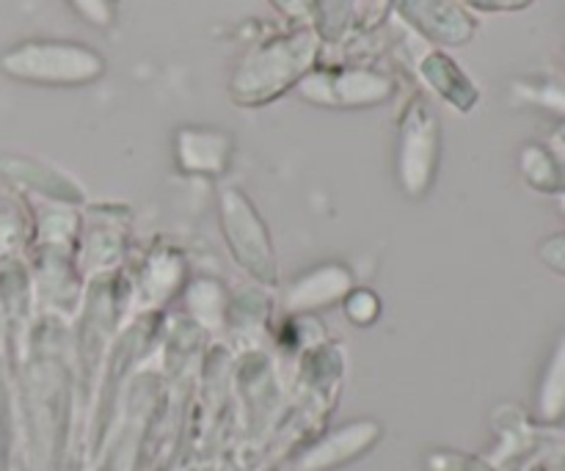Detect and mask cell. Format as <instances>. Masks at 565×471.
<instances>
[{"mask_svg":"<svg viewBox=\"0 0 565 471\" xmlns=\"http://www.w3.org/2000/svg\"><path fill=\"white\" fill-rule=\"evenodd\" d=\"M353 20V0H315L312 3V31L318 39L337 42L345 36Z\"/></svg>","mask_w":565,"mask_h":471,"instance_id":"30bf717a","label":"cell"},{"mask_svg":"<svg viewBox=\"0 0 565 471\" xmlns=\"http://www.w3.org/2000/svg\"><path fill=\"white\" fill-rule=\"evenodd\" d=\"M395 11L419 36L441 47H461L478 31V20L461 0H395Z\"/></svg>","mask_w":565,"mask_h":471,"instance_id":"5b68a950","label":"cell"},{"mask_svg":"<svg viewBox=\"0 0 565 471\" xmlns=\"http://www.w3.org/2000/svg\"><path fill=\"white\" fill-rule=\"evenodd\" d=\"M563 72H565V47H563Z\"/></svg>","mask_w":565,"mask_h":471,"instance_id":"2e32d148","label":"cell"},{"mask_svg":"<svg viewBox=\"0 0 565 471\" xmlns=\"http://www.w3.org/2000/svg\"><path fill=\"white\" fill-rule=\"evenodd\" d=\"M0 72L31 86L75 88L105 75V58L81 42L31 39L0 55Z\"/></svg>","mask_w":565,"mask_h":471,"instance_id":"7a4b0ae2","label":"cell"},{"mask_svg":"<svg viewBox=\"0 0 565 471\" xmlns=\"http://www.w3.org/2000/svg\"><path fill=\"white\" fill-rule=\"evenodd\" d=\"M539 414L544 422H557L565 417V334L555 345L550 358V367L544 373L539 395Z\"/></svg>","mask_w":565,"mask_h":471,"instance_id":"ba28073f","label":"cell"},{"mask_svg":"<svg viewBox=\"0 0 565 471\" xmlns=\"http://www.w3.org/2000/svg\"><path fill=\"white\" fill-rule=\"evenodd\" d=\"M467 9L483 11V14H500V11H522L535 0H461Z\"/></svg>","mask_w":565,"mask_h":471,"instance_id":"5bb4252c","label":"cell"},{"mask_svg":"<svg viewBox=\"0 0 565 471\" xmlns=\"http://www.w3.org/2000/svg\"><path fill=\"white\" fill-rule=\"evenodd\" d=\"M522 174L535 191L561 193V163L546 143H527L522 149Z\"/></svg>","mask_w":565,"mask_h":471,"instance_id":"9c48e42d","label":"cell"},{"mask_svg":"<svg viewBox=\"0 0 565 471\" xmlns=\"http://www.w3.org/2000/svg\"><path fill=\"white\" fill-rule=\"evenodd\" d=\"M296 88L307 103L323 105V108H375L395 94L392 77L373 69H312Z\"/></svg>","mask_w":565,"mask_h":471,"instance_id":"277c9868","label":"cell"},{"mask_svg":"<svg viewBox=\"0 0 565 471\" xmlns=\"http://www.w3.org/2000/svg\"><path fill=\"white\" fill-rule=\"evenodd\" d=\"M557 204H561V210H563V215H565V191L557 193Z\"/></svg>","mask_w":565,"mask_h":471,"instance_id":"9a60e30c","label":"cell"},{"mask_svg":"<svg viewBox=\"0 0 565 471\" xmlns=\"http://www.w3.org/2000/svg\"><path fill=\"white\" fill-rule=\"evenodd\" d=\"M66 6L92 28H110L116 20V0H66Z\"/></svg>","mask_w":565,"mask_h":471,"instance_id":"8fae6325","label":"cell"},{"mask_svg":"<svg viewBox=\"0 0 565 471\" xmlns=\"http://www.w3.org/2000/svg\"><path fill=\"white\" fill-rule=\"evenodd\" d=\"M439 116L425 99H412L401 116V180L412 196L428 191L434 171L439 165Z\"/></svg>","mask_w":565,"mask_h":471,"instance_id":"3957f363","label":"cell"},{"mask_svg":"<svg viewBox=\"0 0 565 471\" xmlns=\"http://www.w3.org/2000/svg\"><path fill=\"white\" fill-rule=\"evenodd\" d=\"M320 39L312 28H296L263 42L243 55L230 81V94L237 105L257 108L274 103L285 92L296 88L303 75L315 69Z\"/></svg>","mask_w":565,"mask_h":471,"instance_id":"6da1fadb","label":"cell"},{"mask_svg":"<svg viewBox=\"0 0 565 471\" xmlns=\"http://www.w3.org/2000/svg\"><path fill=\"white\" fill-rule=\"evenodd\" d=\"M539 257L546 268L565 276V232L546 237V240L539 246Z\"/></svg>","mask_w":565,"mask_h":471,"instance_id":"4fadbf2b","label":"cell"},{"mask_svg":"<svg viewBox=\"0 0 565 471\" xmlns=\"http://www.w3.org/2000/svg\"><path fill=\"white\" fill-rule=\"evenodd\" d=\"M285 20L296 22L298 28H312V3L315 0H268Z\"/></svg>","mask_w":565,"mask_h":471,"instance_id":"7c38bea8","label":"cell"},{"mask_svg":"<svg viewBox=\"0 0 565 471\" xmlns=\"http://www.w3.org/2000/svg\"><path fill=\"white\" fill-rule=\"evenodd\" d=\"M174 147L182 169L193 174H221L232 158V138L207 127H182Z\"/></svg>","mask_w":565,"mask_h":471,"instance_id":"8992f818","label":"cell"},{"mask_svg":"<svg viewBox=\"0 0 565 471\" xmlns=\"http://www.w3.org/2000/svg\"><path fill=\"white\" fill-rule=\"evenodd\" d=\"M419 77H423V83L430 92L439 94L447 105H452V108L461 110V114H469V110L478 105V86L469 81L467 72H463L447 53L430 50V53L419 61Z\"/></svg>","mask_w":565,"mask_h":471,"instance_id":"52a82bcc","label":"cell"}]
</instances>
